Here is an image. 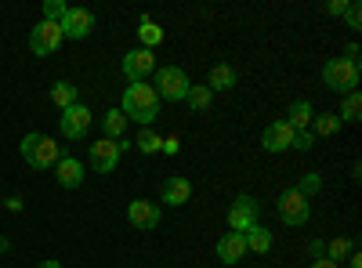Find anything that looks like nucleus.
<instances>
[{
  "label": "nucleus",
  "instance_id": "f257e3e1",
  "mask_svg": "<svg viewBox=\"0 0 362 268\" xmlns=\"http://www.w3.org/2000/svg\"><path fill=\"white\" fill-rule=\"evenodd\" d=\"M160 95L153 91L148 80H138V83H127L124 87V98H119V112L127 116V124H141V127H153L160 120Z\"/></svg>",
  "mask_w": 362,
  "mask_h": 268
},
{
  "label": "nucleus",
  "instance_id": "f03ea898",
  "mask_svg": "<svg viewBox=\"0 0 362 268\" xmlns=\"http://www.w3.org/2000/svg\"><path fill=\"white\" fill-rule=\"evenodd\" d=\"M18 153H22V160L33 167V170H54V163L62 160V145L51 141L47 134H37V131H33V134L22 138Z\"/></svg>",
  "mask_w": 362,
  "mask_h": 268
},
{
  "label": "nucleus",
  "instance_id": "7ed1b4c3",
  "mask_svg": "<svg viewBox=\"0 0 362 268\" xmlns=\"http://www.w3.org/2000/svg\"><path fill=\"white\" fill-rule=\"evenodd\" d=\"M358 62H348V58H329V62L322 66V83H326V91H334V95H348L358 87Z\"/></svg>",
  "mask_w": 362,
  "mask_h": 268
},
{
  "label": "nucleus",
  "instance_id": "20e7f679",
  "mask_svg": "<svg viewBox=\"0 0 362 268\" xmlns=\"http://www.w3.org/2000/svg\"><path fill=\"white\" fill-rule=\"evenodd\" d=\"M153 76H156V80H153V91L160 95V102H185L189 87H192V80H189L185 69H177V66H160Z\"/></svg>",
  "mask_w": 362,
  "mask_h": 268
},
{
  "label": "nucleus",
  "instance_id": "39448f33",
  "mask_svg": "<svg viewBox=\"0 0 362 268\" xmlns=\"http://www.w3.org/2000/svg\"><path fill=\"white\" fill-rule=\"evenodd\" d=\"M276 214H279V221H283V225H290V228H305V225H308V218H312V199H305V196H300V192L290 185V189H283V192H279Z\"/></svg>",
  "mask_w": 362,
  "mask_h": 268
},
{
  "label": "nucleus",
  "instance_id": "423d86ee",
  "mask_svg": "<svg viewBox=\"0 0 362 268\" xmlns=\"http://www.w3.org/2000/svg\"><path fill=\"white\" fill-rule=\"evenodd\" d=\"M257 218H261V203H257V196L239 192V196L232 199V206H228V232H247V228L257 225Z\"/></svg>",
  "mask_w": 362,
  "mask_h": 268
},
{
  "label": "nucleus",
  "instance_id": "0eeeda50",
  "mask_svg": "<svg viewBox=\"0 0 362 268\" xmlns=\"http://www.w3.org/2000/svg\"><path fill=\"white\" fill-rule=\"evenodd\" d=\"M62 25L58 22H37L33 29H29V51L40 54V58H51L58 47H62Z\"/></svg>",
  "mask_w": 362,
  "mask_h": 268
},
{
  "label": "nucleus",
  "instance_id": "6e6552de",
  "mask_svg": "<svg viewBox=\"0 0 362 268\" xmlns=\"http://www.w3.org/2000/svg\"><path fill=\"white\" fill-rule=\"evenodd\" d=\"M119 156H124L119 153V141H109V138L90 141V148H87V163L95 174H112L119 167Z\"/></svg>",
  "mask_w": 362,
  "mask_h": 268
},
{
  "label": "nucleus",
  "instance_id": "1a4fd4ad",
  "mask_svg": "<svg viewBox=\"0 0 362 268\" xmlns=\"http://www.w3.org/2000/svg\"><path fill=\"white\" fill-rule=\"evenodd\" d=\"M127 221L138 232H153V228H160L163 211H160V203H153V199H131L127 203Z\"/></svg>",
  "mask_w": 362,
  "mask_h": 268
},
{
  "label": "nucleus",
  "instance_id": "9d476101",
  "mask_svg": "<svg viewBox=\"0 0 362 268\" xmlns=\"http://www.w3.org/2000/svg\"><path fill=\"white\" fill-rule=\"evenodd\" d=\"M156 69H160V62H156V54H153V51L134 47V51L124 54V76H127L131 83H138V80H145V76H153Z\"/></svg>",
  "mask_w": 362,
  "mask_h": 268
},
{
  "label": "nucleus",
  "instance_id": "9b49d317",
  "mask_svg": "<svg viewBox=\"0 0 362 268\" xmlns=\"http://www.w3.org/2000/svg\"><path fill=\"white\" fill-rule=\"evenodd\" d=\"M58 127H62V138L80 141V138L90 131V109H87L83 102H76V105L62 109V120H58Z\"/></svg>",
  "mask_w": 362,
  "mask_h": 268
},
{
  "label": "nucleus",
  "instance_id": "f8f14e48",
  "mask_svg": "<svg viewBox=\"0 0 362 268\" xmlns=\"http://www.w3.org/2000/svg\"><path fill=\"white\" fill-rule=\"evenodd\" d=\"M58 25H62V37H69V40H87L90 33H95V15H90L87 8H69L66 18L58 22Z\"/></svg>",
  "mask_w": 362,
  "mask_h": 268
},
{
  "label": "nucleus",
  "instance_id": "ddd939ff",
  "mask_svg": "<svg viewBox=\"0 0 362 268\" xmlns=\"http://www.w3.org/2000/svg\"><path fill=\"white\" fill-rule=\"evenodd\" d=\"M293 127L286 124V120H276V124H268L264 127V134H261V148L264 153H286V148L293 145Z\"/></svg>",
  "mask_w": 362,
  "mask_h": 268
},
{
  "label": "nucleus",
  "instance_id": "4468645a",
  "mask_svg": "<svg viewBox=\"0 0 362 268\" xmlns=\"http://www.w3.org/2000/svg\"><path fill=\"white\" fill-rule=\"evenodd\" d=\"M160 199H163L167 206H185V203L192 199V182H189L185 174H174V177H167L163 189H160Z\"/></svg>",
  "mask_w": 362,
  "mask_h": 268
},
{
  "label": "nucleus",
  "instance_id": "2eb2a0df",
  "mask_svg": "<svg viewBox=\"0 0 362 268\" xmlns=\"http://www.w3.org/2000/svg\"><path fill=\"white\" fill-rule=\"evenodd\" d=\"M54 182L62 185V189H80V185H83V167H80V160L69 156V153H62V160L54 163Z\"/></svg>",
  "mask_w": 362,
  "mask_h": 268
},
{
  "label": "nucleus",
  "instance_id": "dca6fc26",
  "mask_svg": "<svg viewBox=\"0 0 362 268\" xmlns=\"http://www.w3.org/2000/svg\"><path fill=\"white\" fill-rule=\"evenodd\" d=\"M214 254H218V261H225V264H239V261L247 257L243 232H225L221 240H218V247H214Z\"/></svg>",
  "mask_w": 362,
  "mask_h": 268
},
{
  "label": "nucleus",
  "instance_id": "f3484780",
  "mask_svg": "<svg viewBox=\"0 0 362 268\" xmlns=\"http://www.w3.org/2000/svg\"><path fill=\"white\" fill-rule=\"evenodd\" d=\"M235 80H239V73L228 66V62H218V66H210V73H206V91L210 95H221V91H232L235 87Z\"/></svg>",
  "mask_w": 362,
  "mask_h": 268
},
{
  "label": "nucleus",
  "instance_id": "a211bd4d",
  "mask_svg": "<svg viewBox=\"0 0 362 268\" xmlns=\"http://www.w3.org/2000/svg\"><path fill=\"white\" fill-rule=\"evenodd\" d=\"M283 120H286L293 131H312L315 109H312V102H308V98H297V102H290V109H286Z\"/></svg>",
  "mask_w": 362,
  "mask_h": 268
},
{
  "label": "nucleus",
  "instance_id": "6ab92c4d",
  "mask_svg": "<svg viewBox=\"0 0 362 268\" xmlns=\"http://www.w3.org/2000/svg\"><path fill=\"white\" fill-rule=\"evenodd\" d=\"M243 243H247V254H250V250H254V254H268L272 243H276V235H272L264 225H254V228L243 232Z\"/></svg>",
  "mask_w": 362,
  "mask_h": 268
},
{
  "label": "nucleus",
  "instance_id": "aec40b11",
  "mask_svg": "<svg viewBox=\"0 0 362 268\" xmlns=\"http://www.w3.org/2000/svg\"><path fill=\"white\" fill-rule=\"evenodd\" d=\"M102 131H105L109 141H119V138L127 134V116L119 112V109H109V112L102 116Z\"/></svg>",
  "mask_w": 362,
  "mask_h": 268
},
{
  "label": "nucleus",
  "instance_id": "412c9836",
  "mask_svg": "<svg viewBox=\"0 0 362 268\" xmlns=\"http://www.w3.org/2000/svg\"><path fill=\"white\" fill-rule=\"evenodd\" d=\"M51 102H54L58 109H69V105H76V102H80V87H73L69 80H58V83L51 87Z\"/></svg>",
  "mask_w": 362,
  "mask_h": 268
},
{
  "label": "nucleus",
  "instance_id": "4be33fe9",
  "mask_svg": "<svg viewBox=\"0 0 362 268\" xmlns=\"http://www.w3.org/2000/svg\"><path fill=\"white\" fill-rule=\"evenodd\" d=\"M131 145L138 148L141 156H156L160 148H163V138H160V134H156L153 127H141V131H138V138H134Z\"/></svg>",
  "mask_w": 362,
  "mask_h": 268
},
{
  "label": "nucleus",
  "instance_id": "5701e85b",
  "mask_svg": "<svg viewBox=\"0 0 362 268\" xmlns=\"http://www.w3.org/2000/svg\"><path fill=\"white\" fill-rule=\"evenodd\" d=\"M312 131L319 138H329V134H337L341 131V116L337 112H315V120H312Z\"/></svg>",
  "mask_w": 362,
  "mask_h": 268
},
{
  "label": "nucleus",
  "instance_id": "b1692460",
  "mask_svg": "<svg viewBox=\"0 0 362 268\" xmlns=\"http://www.w3.org/2000/svg\"><path fill=\"white\" fill-rule=\"evenodd\" d=\"M210 102H214V95H210L203 83H192V87H189V95H185V105H189L192 112H206V109H210Z\"/></svg>",
  "mask_w": 362,
  "mask_h": 268
},
{
  "label": "nucleus",
  "instance_id": "393cba45",
  "mask_svg": "<svg viewBox=\"0 0 362 268\" xmlns=\"http://www.w3.org/2000/svg\"><path fill=\"white\" fill-rule=\"evenodd\" d=\"M138 40H141V47H145V51H153V47L163 40V29L145 15V18H141V29H138Z\"/></svg>",
  "mask_w": 362,
  "mask_h": 268
},
{
  "label": "nucleus",
  "instance_id": "a878e982",
  "mask_svg": "<svg viewBox=\"0 0 362 268\" xmlns=\"http://www.w3.org/2000/svg\"><path fill=\"white\" fill-rule=\"evenodd\" d=\"M358 112H362V98H358V91H348L344 102H341V112H337L341 124H358V120H362Z\"/></svg>",
  "mask_w": 362,
  "mask_h": 268
},
{
  "label": "nucleus",
  "instance_id": "bb28decb",
  "mask_svg": "<svg viewBox=\"0 0 362 268\" xmlns=\"http://www.w3.org/2000/svg\"><path fill=\"white\" fill-rule=\"evenodd\" d=\"M351 250H355V240H351V235H341V240H329V243H326V257L334 261V264L344 261Z\"/></svg>",
  "mask_w": 362,
  "mask_h": 268
},
{
  "label": "nucleus",
  "instance_id": "cd10ccee",
  "mask_svg": "<svg viewBox=\"0 0 362 268\" xmlns=\"http://www.w3.org/2000/svg\"><path fill=\"white\" fill-rule=\"evenodd\" d=\"M293 189H297L300 196H305V199H312L315 192H322V174H315V170H308V174H305V177H300V182H297Z\"/></svg>",
  "mask_w": 362,
  "mask_h": 268
},
{
  "label": "nucleus",
  "instance_id": "c85d7f7f",
  "mask_svg": "<svg viewBox=\"0 0 362 268\" xmlns=\"http://www.w3.org/2000/svg\"><path fill=\"white\" fill-rule=\"evenodd\" d=\"M69 11L66 0H44V22H62Z\"/></svg>",
  "mask_w": 362,
  "mask_h": 268
},
{
  "label": "nucleus",
  "instance_id": "c756f323",
  "mask_svg": "<svg viewBox=\"0 0 362 268\" xmlns=\"http://www.w3.org/2000/svg\"><path fill=\"white\" fill-rule=\"evenodd\" d=\"M312 145H315V134H312V131H297V134H293V145H290V148H297V153H308Z\"/></svg>",
  "mask_w": 362,
  "mask_h": 268
},
{
  "label": "nucleus",
  "instance_id": "7c9ffc66",
  "mask_svg": "<svg viewBox=\"0 0 362 268\" xmlns=\"http://www.w3.org/2000/svg\"><path fill=\"white\" fill-rule=\"evenodd\" d=\"M344 22H348V29H362V8H358V0H351V4H348Z\"/></svg>",
  "mask_w": 362,
  "mask_h": 268
},
{
  "label": "nucleus",
  "instance_id": "2f4dec72",
  "mask_svg": "<svg viewBox=\"0 0 362 268\" xmlns=\"http://www.w3.org/2000/svg\"><path fill=\"white\" fill-rule=\"evenodd\" d=\"M160 153H167V156H177V153H181V138H177V134L163 138V148H160Z\"/></svg>",
  "mask_w": 362,
  "mask_h": 268
},
{
  "label": "nucleus",
  "instance_id": "473e14b6",
  "mask_svg": "<svg viewBox=\"0 0 362 268\" xmlns=\"http://www.w3.org/2000/svg\"><path fill=\"white\" fill-rule=\"evenodd\" d=\"M348 4H351V0H329V4H326V15H344Z\"/></svg>",
  "mask_w": 362,
  "mask_h": 268
},
{
  "label": "nucleus",
  "instance_id": "72a5a7b5",
  "mask_svg": "<svg viewBox=\"0 0 362 268\" xmlns=\"http://www.w3.org/2000/svg\"><path fill=\"white\" fill-rule=\"evenodd\" d=\"M308 254H312V261L315 257H326V240H312L308 243Z\"/></svg>",
  "mask_w": 362,
  "mask_h": 268
},
{
  "label": "nucleus",
  "instance_id": "f704fd0d",
  "mask_svg": "<svg viewBox=\"0 0 362 268\" xmlns=\"http://www.w3.org/2000/svg\"><path fill=\"white\" fill-rule=\"evenodd\" d=\"M4 206H8L11 214H18L22 206H25V199H22V196H8V199H4Z\"/></svg>",
  "mask_w": 362,
  "mask_h": 268
},
{
  "label": "nucleus",
  "instance_id": "c9c22d12",
  "mask_svg": "<svg viewBox=\"0 0 362 268\" xmlns=\"http://www.w3.org/2000/svg\"><path fill=\"white\" fill-rule=\"evenodd\" d=\"M344 261H348V268H362V254H358V247H355V250H351Z\"/></svg>",
  "mask_w": 362,
  "mask_h": 268
},
{
  "label": "nucleus",
  "instance_id": "e433bc0d",
  "mask_svg": "<svg viewBox=\"0 0 362 268\" xmlns=\"http://www.w3.org/2000/svg\"><path fill=\"white\" fill-rule=\"evenodd\" d=\"M344 58H348V62H358V44H348L344 47Z\"/></svg>",
  "mask_w": 362,
  "mask_h": 268
},
{
  "label": "nucleus",
  "instance_id": "4c0bfd02",
  "mask_svg": "<svg viewBox=\"0 0 362 268\" xmlns=\"http://www.w3.org/2000/svg\"><path fill=\"white\" fill-rule=\"evenodd\" d=\"M312 268H341V264H334L329 257H315V261H312Z\"/></svg>",
  "mask_w": 362,
  "mask_h": 268
},
{
  "label": "nucleus",
  "instance_id": "58836bf2",
  "mask_svg": "<svg viewBox=\"0 0 362 268\" xmlns=\"http://www.w3.org/2000/svg\"><path fill=\"white\" fill-rule=\"evenodd\" d=\"M37 268H62V261H40Z\"/></svg>",
  "mask_w": 362,
  "mask_h": 268
}]
</instances>
